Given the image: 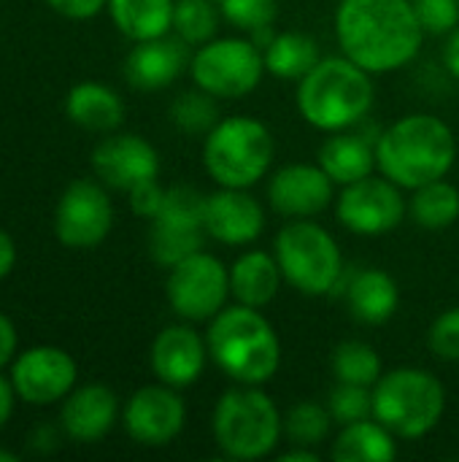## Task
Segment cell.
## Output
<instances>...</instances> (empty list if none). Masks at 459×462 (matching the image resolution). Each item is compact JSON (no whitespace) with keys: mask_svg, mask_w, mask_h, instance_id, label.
Masks as SVG:
<instances>
[{"mask_svg":"<svg viewBox=\"0 0 459 462\" xmlns=\"http://www.w3.org/2000/svg\"><path fill=\"white\" fill-rule=\"evenodd\" d=\"M281 268L276 254L252 249L241 254L230 268V295L241 306L265 309L281 290Z\"/></svg>","mask_w":459,"mask_h":462,"instance_id":"7402d4cb","label":"cell"},{"mask_svg":"<svg viewBox=\"0 0 459 462\" xmlns=\"http://www.w3.org/2000/svg\"><path fill=\"white\" fill-rule=\"evenodd\" d=\"M425 32L449 35L459 24V0H414Z\"/></svg>","mask_w":459,"mask_h":462,"instance_id":"74e56055","label":"cell"},{"mask_svg":"<svg viewBox=\"0 0 459 462\" xmlns=\"http://www.w3.org/2000/svg\"><path fill=\"white\" fill-rule=\"evenodd\" d=\"M457 160L452 127L433 114H409L376 138V162L400 189L446 179Z\"/></svg>","mask_w":459,"mask_h":462,"instance_id":"7a4b0ae2","label":"cell"},{"mask_svg":"<svg viewBox=\"0 0 459 462\" xmlns=\"http://www.w3.org/2000/svg\"><path fill=\"white\" fill-rule=\"evenodd\" d=\"M14 263H16V246H14V238H11L5 230H0V279H5V276L11 273Z\"/></svg>","mask_w":459,"mask_h":462,"instance_id":"7bdbcfd3","label":"cell"},{"mask_svg":"<svg viewBox=\"0 0 459 462\" xmlns=\"http://www.w3.org/2000/svg\"><path fill=\"white\" fill-rule=\"evenodd\" d=\"M279 462H319V452L308 447H292L289 452L279 457Z\"/></svg>","mask_w":459,"mask_h":462,"instance_id":"f6af8a7d","label":"cell"},{"mask_svg":"<svg viewBox=\"0 0 459 462\" xmlns=\"http://www.w3.org/2000/svg\"><path fill=\"white\" fill-rule=\"evenodd\" d=\"M68 119L84 130L92 133H111L122 125L124 119V103L122 97L97 81H81L68 92L65 100Z\"/></svg>","mask_w":459,"mask_h":462,"instance_id":"cb8c5ba5","label":"cell"},{"mask_svg":"<svg viewBox=\"0 0 459 462\" xmlns=\"http://www.w3.org/2000/svg\"><path fill=\"white\" fill-rule=\"evenodd\" d=\"M57 14L68 19H92L108 0H46Z\"/></svg>","mask_w":459,"mask_h":462,"instance_id":"ab89813d","label":"cell"},{"mask_svg":"<svg viewBox=\"0 0 459 462\" xmlns=\"http://www.w3.org/2000/svg\"><path fill=\"white\" fill-rule=\"evenodd\" d=\"M203 233L206 230H195V227H179L170 222H160L151 219V230H149V252L154 257V263L173 268L181 260H187L189 254L203 249Z\"/></svg>","mask_w":459,"mask_h":462,"instance_id":"f546056e","label":"cell"},{"mask_svg":"<svg viewBox=\"0 0 459 462\" xmlns=\"http://www.w3.org/2000/svg\"><path fill=\"white\" fill-rule=\"evenodd\" d=\"M14 382H8V379H3L0 376V428L8 422V417H11V411H14Z\"/></svg>","mask_w":459,"mask_h":462,"instance_id":"ee69618b","label":"cell"},{"mask_svg":"<svg viewBox=\"0 0 459 462\" xmlns=\"http://www.w3.org/2000/svg\"><path fill=\"white\" fill-rule=\"evenodd\" d=\"M176 0H108L116 30L130 41H151L173 30Z\"/></svg>","mask_w":459,"mask_h":462,"instance_id":"484cf974","label":"cell"},{"mask_svg":"<svg viewBox=\"0 0 459 462\" xmlns=\"http://www.w3.org/2000/svg\"><path fill=\"white\" fill-rule=\"evenodd\" d=\"M0 462H16V455L14 452H0Z\"/></svg>","mask_w":459,"mask_h":462,"instance_id":"bcb514c9","label":"cell"},{"mask_svg":"<svg viewBox=\"0 0 459 462\" xmlns=\"http://www.w3.org/2000/svg\"><path fill=\"white\" fill-rule=\"evenodd\" d=\"M273 254L289 287L308 298L333 295L344 279V254L335 238L311 219H292L276 236Z\"/></svg>","mask_w":459,"mask_h":462,"instance_id":"ba28073f","label":"cell"},{"mask_svg":"<svg viewBox=\"0 0 459 462\" xmlns=\"http://www.w3.org/2000/svg\"><path fill=\"white\" fill-rule=\"evenodd\" d=\"M262 57L265 70L284 81H300L322 60L319 43L306 32H276L262 46Z\"/></svg>","mask_w":459,"mask_h":462,"instance_id":"4316f807","label":"cell"},{"mask_svg":"<svg viewBox=\"0 0 459 462\" xmlns=\"http://www.w3.org/2000/svg\"><path fill=\"white\" fill-rule=\"evenodd\" d=\"M333 374L344 384H360V387H373L384 368L379 352L365 344V341H344L333 352Z\"/></svg>","mask_w":459,"mask_h":462,"instance_id":"f1b7e54d","label":"cell"},{"mask_svg":"<svg viewBox=\"0 0 459 462\" xmlns=\"http://www.w3.org/2000/svg\"><path fill=\"white\" fill-rule=\"evenodd\" d=\"M333 187L335 181L319 162H292L276 171L268 181V203L281 217L311 219L333 203Z\"/></svg>","mask_w":459,"mask_h":462,"instance_id":"9a60e30c","label":"cell"},{"mask_svg":"<svg viewBox=\"0 0 459 462\" xmlns=\"http://www.w3.org/2000/svg\"><path fill=\"white\" fill-rule=\"evenodd\" d=\"M276 154L271 130L254 116H225L203 143V165L219 187L249 189L268 173Z\"/></svg>","mask_w":459,"mask_h":462,"instance_id":"52a82bcc","label":"cell"},{"mask_svg":"<svg viewBox=\"0 0 459 462\" xmlns=\"http://www.w3.org/2000/svg\"><path fill=\"white\" fill-rule=\"evenodd\" d=\"M92 168L103 184L130 192L133 187H138L149 179H157L160 154L146 138L122 133V135H111L95 146Z\"/></svg>","mask_w":459,"mask_h":462,"instance_id":"2e32d148","label":"cell"},{"mask_svg":"<svg viewBox=\"0 0 459 462\" xmlns=\"http://www.w3.org/2000/svg\"><path fill=\"white\" fill-rule=\"evenodd\" d=\"M170 119L179 130H184L189 135H208L214 130V125L219 122L216 97L203 92L200 87L181 92L170 106Z\"/></svg>","mask_w":459,"mask_h":462,"instance_id":"d6a6232c","label":"cell"},{"mask_svg":"<svg viewBox=\"0 0 459 462\" xmlns=\"http://www.w3.org/2000/svg\"><path fill=\"white\" fill-rule=\"evenodd\" d=\"M335 38L344 57L373 76L406 68L419 54L425 30L411 0H341Z\"/></svg>","mask_w":459,"mask_h":462,"instance_id":"6da1fadb","label":"cell"},{"mask_svg":"<svg viewBox=\"0 0 459 462\" xmlns=\"http://www.w3.org/2000/svg\"><path fill=\"white\" fill-rule=\"evenodd\" d=\"M398 457L395 436L373 417L344 425L333 441L335 462H392Z\"/></svg>","mask_w":459,"mask_h":462,"instance_id":"d4e9b609","label":"cell"},{"mask_svg":"<svg viewBox=\"0 0 459 462\" xmlns=\"http://www.w3.org/2000/svg\"><path fill=\"white\" fill-rule=\"evenodd\" d=\"M114 225V208L97 181L78 179L68 184L54 211V233L68 249H95Z\"/></svg>","mask_w":459,"mask_h":462,"instance_id":"7c38bea8","label":"cell"},{"mask_svg":"<svg viewBox=\"0 0 459 462\" xmlns=\"http://www.w3.org/2000/svg\"><path fill=\"white\" fill-rule=\"evenodd\" d=\"M14 352H16V328L5 314H0V368L14 360Z\"/></svg>","mask_w":459,"mask_h":462,"instance_id":"60d3db41","label":"cell"},{"mask_svg":"<svg viewBox=\"0 0 459 462\" xmlns=\"http://www.w3.org/2000/svg\"><path fill=\"white\" fill-rule=\"evenodd\" d=\"M206 233L227 246H246L262 236L265 211L249 189L219 187V192L206 195Z\"/></svg>","mask_w":459,"mask_h":462,"instance_id":"e0dca14e","label":"cell"},{"mask_svg":"<svg viewBox=\"0 0 459 462\" xmlns=\"http://www.w3.org/2000/svg\"><path fill=\"white\" fill-rule=\"evenodd\" d=\"M76 360L57 346H35L16 357L14 363V390L24 403L49 406L68 398L76 387Z\"/></svg>","mask_w":459,"mask_h":462,"instance_id":"4fadbf2b","label":"cell"},{"mask_svg":"<svg viewBox=\"0 0 459 462\" xmlns=\"http://www.w3.org/2000/svg\"><path fill=\"white\" fill-rule=\"evenodd\" d=\"M219 16L222 11L214 0H176L173 30L187 46H203L216 38Z\"/></svg>","mask_w":459,"mask_h":462,"instance_id":"1f68e13d","label":"cell"},{"mask_svg":"<svg viewBox=\"0 0 459 462\" xmlns=\"http://www.w3.org/2000/svg\"><path fill=\"white\" fill-rule=\"evenodd\" d=\"M189 65L187 57V43L179 38H151V41H138L135 49L124 60V76L135 89L151 92L173 84L184 68Z\"/></svg>","mask_w":459,"mask_h":462,"instance_id":"d6986e66","label":"cell"},{"mask_svg":"<svg viewBox=\"0 0 459 462\" xmlns=\"http://www.w3.org/2000/svg\"><path fill=\"white\" fill-rule=\"evenodd\" d=\"M295 100L300 116L311 127L322 133H341L371 114L373 81L371 73L349 57H327L298 81Z\"/></svg>","mask_w":459,"mask_h":462,"instance_id":"277c9868","label":"cell"},{"mask_svg":"<svg viewBox=\"0 0 459 462\" xmlns=\"http://www.w3.org/2000/svg\"><path fill=\"white\" fill-rule=\"evenodd\" d=\"M430 352L444 363H459V306L436 317L427 333Z\"/></svg>","mask_w":459,"mask_h":462,"instance_id":"8d00e7d4","label":"cell"},{"mask_svg":"<svg viewBox=\"0 0 459 462\" xmlns=\"http://www.w3.org/2000/svg\"><path fill=\"white\" fill-rule=\"evenodd\" d=\"M346 282V273L341 279V284ZM344 295H346V303H349V311L357 322L363 325H384L395 317L398 311V300H400V292H398V282L381 271V268H363V271H354L344 287Z\"/></svg>","mask_w":459,"mask_h":462,"instance_id":"44dd1931","label":"cell"},{"mask_svg":"<svg viewBox=\"0 0 459 462\" xmlns=\"http://www.w3.org/2000/svg\"><path fill=\"white\" fill-rule=\"evenodd\" d=\"M444 384L425 368H395L373 384V417L395 439H422L444 417Z\"/></svg>","mask_w":459,"mask_h":462,"instance_id":"8992f818","label":"cell"},{"mask_svg":"<svg viewBox=\"0 0 459 462\" xmlns=\"http://www.w3.org/2000/svg\"><path fill=\"white\" fill-rule=\"evenodd\" d=\"M119 414V401L106 384H87L73 390L62 406V430L78 444H95L108 436Z\"/></svg>","mask_w":459,"mask_h":462,"instance_id":"ffe728a7","label":"cell"},{"mask_svg":"<svg viewBox=\"0 0 459 462\" xmlns=\"http://www.w3.org/2000/svg\"><path fill=\"white\" fill-rule=\"evenodd\" d=\"M203 217H206V195L197 192L195 187L176 184V187L165 189L162 208H160V214L154 219L170 222V225H179V227L206 230L203 227Z\"/></svg>","mask_w":459,"mask_h":462,"instance_id":"836d02e7","label":"cell"},{"mask_svg":"<svg viewBox=\"0 0 459 462\" xmlns=\"http://www.w3.org/2000/svg\"><path fill=\"white\" fill-rule=\"evenodd\" d=\"M327 409L341 428L360 422V420H368V417H373V387L338 382V387L330 393Z\"/></svg>","mask_w":459,"mask_h":462,"instance_id":"d590c367","label":"cell"},{"mask_svg":"<svg viewBox=\"0 0 459 462\" xmlns=\"http://www.w3.org/2000/svg\"><path fill=\"white\" fill-rule=\"evenodd\" d=\"M444 65H446V70L454 79H459V27H454L446 35V43H444Z\"/></svg>","mask_w":459,"mask_h":462,"instance_id":"b9f144b4","label":"cell"},{"mask_svg":"<svg viewBox=\"0 0 459 462\" xmlns=\"http://www.w3.org/2000/svg\"><path fill=\"white\" fill-rule=\"evenodd\" d=\"M211 433L225 457L238 462L262 460L279 447L284 420L271 395L260 387L241 384L219 398Z\"/></svg>","mask_w":459,"mask_h":462,"instance_id":"5b68a950","label":"cell"},{"mask_svg":"<svg viewBox=\"0 0 459 462\" xmlns=\"http://www.w3.org/2000/svg\"><path fill=\"white\" fill-rule=\"evenodd\" d=\"M208 357L238 384L260 387L281 365V341L273 325L252 306L222 309L206 333Z\"/></svg>","mask_w":459,"mask_h":462,"instance_id":"3957f363","label":"cell"},{"mask_svg":"<svg viewBox=\"0 0 459 462\" xmlns=\"http://www.w3.org/2000/svg\"><path fill=\"white\" fill-rule=\"evenodd\" d=\"M333 414L327 406L314 403V401H300L295 403L287 417H284V433L292 447H308L317 449L327 441L330 428H333Z\"/></svg>","mask_w":459,"mask_h":462,"instance_id":"4dcf8cb0","label":"cell"},{"mask_svg":"<svg viewBox=\"0 0 459 462\" xmlns=\"http://www.w3.org/2000/svg\"><path fill=\"white\" fill-rule=\"evenodd\" d=\"M409 206L403 192L387 176H365L341 189L335 203L338 222L357 236H384L400 227Z\"/></svg>","mask_w":459,"mask_h":462,"instance_id":"8fae6325","label":"cell"},{"mask_svg":"<svg viewBox=\"0 0 459 462\" xmlns=\"http://www.w3.org/2000/svg\"><path fill=\"white\" fill-rule=\"evenodd\" d=\"M127 195H130V208L146 219H154L162 208V200H165V189L157 184V179H149V181L133 187Z\"/></svg>","mask_w":459,"mask_h":462,"instance_id":"f35d334b","label":"cell"},{"mask_svg":"<svg viewBox=\"0 0 459 462\" xmlns=\"http://www.w3.org/2000/svg\"><path fill=\"white\" fill-rule=\"evenodd\" d=\"M319 165L335 184L346 187L373 173V168L379 165L376 146L360 133L341 130V133H333L319 146Z\"/></svg>","mask_w":459,"mask_h":462,"instance_id":"603a6c76","label":"cell"},{"mask_svg":"<svg viewBox=\"0 0 459 462\" xmlns=\"http://www.w3.org/2000/svg\"><path fill=\"white\" fill-rule=\"evenodd\" d=\"M216 5L233 27L252 35L271 30L279 16V0H219Z\"/></svg>","mask_w":459,"mask_h":462,"instance_id":"e575fe53","label":"cell"},{"mask_svg":"<svg viewBox=\"0 0 459 462\" xmlns=\"http://www.w3.org/2000/svg\"><path fill=\"white\" fill-rule=\"evenodd\" d=\"M124 430L141 447H168L184 430L187 406L176 387L151 384L141 387L124 406Z\"/></svg>","mask_w":459,"mask_h":462,"instance_id":"5bb4252c","label":"cell"},{"mask_svg":"<svg viewBox=\"0 0 459 462\" xmlns=\"http://www.w3.org/2000/svg\"><path fill=\"white\" fill-rule=\"evenodd\" d=\"M189 73L195 87L216 100H238L252 95L268 70L262 49L252 38L230 35L211 38L208 43L197 46L195 57L189 60Z\"/></svg>","mask_w":459,"mask_h":462,"instance_id":"9c48e42d","label":"cell"},{"mask_svg":"<svg viewBox=\"0 0 459 462\" xmlns=\"http://www.w3.org/2000/svg\"><path fill=\"white\" fill-rule=\"evenodd\" d=\"M409 211L422 230H446L459 219V189L446 179L422 184L414 189Z\"/></svg>","mask_w":459,"mask_h":462,"instance_id":"83f0119b","label":"cell"},{"mask_svg":"<svg viewBox=\"0 0 459 462\" xmlns=\"http://www.w3.org/2000/svg\"><path fill=\"white\" fill-rule=\"evenodd\" d=\"M208 360V344L189 325L165 328L151 344V371L168 387H189L200 379Z\"/></svg>","mask_w":459,"mask_h":462,"instance_id":"ac0fdd59","label":"cell"},{"mask_svg":"<svg viewBox=\"0 0 459 462\" xmlns=\"http://www.w3.org/2000/svg\"><path fill=\"white\" fill-rule=\"evenodd\" d=\"M165 295L181 319L211 322L230 298V271L219 257L200 249L170 268Z\"/></svg>","mask_w":459,"mask_h":462,"instance_id":"30bf717a","label":"cell"}]
</instances>
